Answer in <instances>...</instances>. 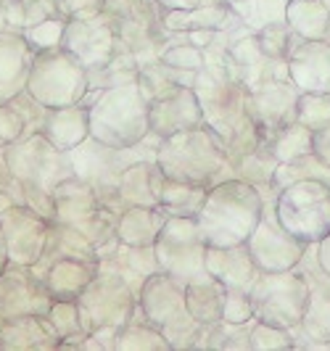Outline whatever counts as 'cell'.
Wrapping results in <instances>:
<instances>
[{
    "instance_id": "cell-1",
    "label": "cell",
    "mask_w": 330,
    "mask_h": 351,
    "mask_svg": "<svg viewBox=\"0 0 330 351\" xmlns=\"http://www.w3.org/2000/svg\"><path fill=\"white\" fill-rule=\"evenodd\" d=\"M193 90L204 111V124L211 127L220 135V141L225 143L233 164L251 154L254 148H259V124L251 114V93L246 90V85L201 69L196 74Z\"/></svg>"
},
{
    "instance_id": "cell-2",
    "label": "cell",
    "mask_w": 330,
    "mask_h": 351,
    "mask_svg": "<svg viewBox=\"0 0 330 351\" xmlns=\"http://www.w3.org/2000/svg\"><path fill=\"white\" fill-rule=\"evenodd\" d=\"M264 211V195L241 177H227L209 188L204 206L196 214L207 246H238L257 230Z\"/></svg>"
},
{
    "instance_id": "cell-3",
    "label": "cell",
    "mask_w": 330,
    "mask_h": 351,
    "mask_svg": "<svg viewBox=\"0 0 330 351\" xmlns=\"http://www.w3.org/2000/svg\"><path fill=\"white\" fill-rule=\"evenodd\" d=\"M156 164L161 175L169 180L207 185V188L227 177H235L225 143L207 124L164 138L156 148Z\"/></svg>"
},
{
    "instance_id": "cell-4",
    "label": "cell",
    "mask_w": 330,
    "mask_h": 351,
    "mask_svg": "<svg viewBox=\"0 0 330 351\" xmlns=\"http://www.w3.org/2000/svg\"><path fill=\"white\" fill-rule=\"evenodd\" d=\"M82 104L87 106L90 138L108 148H130L140 143L148 132V95L138 82L114 85V88H90Z\"/></svg>"
},
{
    "instance_id": "cell-5",
    "label": "cell",
    "mask_w": 330,
    "mask_h": 351,
    "mask_svg": "<svg viewBox=\"0 0 330 351\" xmlns=\"http://www.w3.org/2000/svg\"><path fill=\"white\" fill-rule=\"evenodd\" d=\"M140 317L167 335L172 349H193L201 328L188 312L185 304V282L174 280L172 275L156 269L148 275L138 291Z\"/></svg>"
},
{
    "instance_id": "cell-6",
    "label": "cell",
    "mask_w": 330,
    "mask_h": 351,
    "mask_svg": "<svg viewBox=\"0 0 330 351\" xmlns=\"http://www.w3.org/2000/svg\"><path fill=\"white\" fill-rule=\"evenodd\" d=\"M280 225L307 246H317L330 232V180L301 177L275 195Z\"/></svg>"
},
{
    "instance_id": "cell-7",
    "label": "cell",
    "mask_w": 330,
    "mask_h": 351,
    "mask_svg": "<svg viewBox=\"0 0 330 351\" xmlns=\"http://www.w3.org/2000/svg\"><path fill=\"white\" fill-rule=\"evenodd\" d=\"M27 93L45 108H67L82 104L90 93L87 69L64 48L37 53L27 80Z\"/></svg>"
},
{
    "instance_id": "cell-8",
    "label": "cell",
    "mask_w": 330,
    "mask_h": 351,
    "mask_svg": "<svg viewBox=\"0 0 330 351\" xmlns=\"http://www.w3.org/2000/svg\"><path fill=\"white\" fill-rule=\"evenodd\" d=\"M248 296L257 319L296 330L309 306V280L298 267L285 272H259Z\"/></svg>"
},
{
    "instance_id": "cell-9",
    "label": "cell",
    "mask_w": 330,
    "mask_h": 351,
    "mask_svg": "<svg viewBox=\"0 0 330 351\" xmlns=\"http://www.w3.org/2000/svg\"><path fill=\"white\" fill-rule=\"evenodd\" d=\"M8 167L21 191L37 195H51L58 182L74 177L71 156L67 151H58L43 132H32L21 143H11Z\"/></svg>"
},
{
    "instance_id": "cell-10",
    "label": "cell",
    "mask_w": 330,
    "mask_h": 351,
    "mask_svg": "<svg viewBox=\"0 0 330 351\" xmlns=\"http://www.w3.org/2000/svg\"><path fill=\"white\" fill-rule=\"evenodd\" d=\"M158 269L180 282H196L209 278L207 241L198 230L196 217H169L154 243Z\"/></svg>"
},
{
    "instance_id": "cell-11",
    "label": "cell",
    "mask_w": 330,
    "mask_h": 351,
    "mask_svg": "<svg viewBox=\"0 0 330 351\" xmlns=\"http://www.w3.org/2000/svg\"><path fill=\"white\" fill-rule=\"evenodd\" d=\"M85 330L98 328H122L138 315V293L122 275L98 269L85 291L77 299Z\"/></svg>"
},
{
    "instance_id": "cell-12",
    "label": "cell",
    "mask_w": 330,
    "mask_h": 351,
    "mask_svg": "<svg viewBox=\"0 0 330 351\" xmlns=\"http://www.w3.org/2000/svg\"><path fill=\"white\" fill-rule=\"evenodd\" d=\"M246 246L251 251V256H254V262L259 267V272L296 269L298 262L304 259V254L309 251L307 243H301L298 238H294L288 230L280 225L278 211H275V195L270 201L264 198V211H261L259 225L248 235Z\"/></svg>"
},
{
    "instance_id": "cell-13",
    "label": "cell",
    "mask_w": 330,
    "mask_h": 351,
    "mask_svg": "<svg viewBox=\"0 0 330 351\" xmlns=\"http://www.w3.org/2000/svg\"><path fill=\"white\" fill-rule=\"evenodd\" d=\"M8 246V259L21 267H35L51 241V219L30 206H11L0 214Z\"/></svg>"
},
{
    "instance_id": "cell-14",
    "label": "cell",
    "mask_w": 330,
    "mask_h": 351,
    "mask_svg": "<svg viewBox=\"0 0 330 351\" xmlns=\"http://www.w3.org/2000/svg\"><path fill=\"white\" fill-rule=\"evenodd\" d=\"M61 48L69 51L90 74V71L104 69L114 58V53L119 48V40H117V29H114L111 19L101 14V16L93 19L67 21Z\"/></svg>"
},
{
    "instance_id": "cell-15",
    "label": "cell",
    "mask_w": 330,
    "mask_h": 351,
    "mask_svg": "<svg viewBox=\"0 0 330 351\" xmlns=\"http://www.w3.org/2000/svg\"><path fill=\"white\" fill-rule=\"evenodd\" d=\"M53 296L48 293L45 282L37 278L30 267L14 264V269L0 272V319H16V317H43L48 315Z\"/></svg>"
},
{
    "instance_id": "cell-16",
    "label": "cell",
    "mask_w": 330,
    "mask_h": 351,
    "mask_svg": "<svg viewBox=\"0 0 330 351\" xmlns=\"http://www.w3.org/2000/svg\"><path fill=\"white\" fill-rule=\"evenodd\" d=\"M301 90L291 80H270L251 90V114L259 124V138L267 143L278 130L296 122V106Z\"/></svg>"
},
{
    "instance_id": "cell-17",
    "label": "cell",
    "mask_w": 330,
    "mask_h": 351,
    "mask_svg": "<svg viewBox=\"0 0 330 351\" xmlns=\"http://www.w3.org/2000/svg\"><path fill=\"white\" fill-rule=\"evenodd\" d=\"M148 124H151V132L158 135L161 141L177 135V132H185V130H196L204 124V111L198 104V95L193 85L185 88H177L167 95H158L148 106Z\"/></svg>"
},
{
    "instance_id": "cell-18",
    "label": "cell",
    "mask_w": 330,
    "mask_h": 351,
    "mask_svg": "<svg viewBox=\"0 0 330 351\" xmlns=\"http://www.w3.org/2000/svg\"><path fill=\"white\" fill-rule=\"evenodd\" d=\"M304 275L309 280V306L294 333L307 341H296L294 349H330V275L320 269V264L317 272L307 269Z\"/></svg>"
},
{
    "instance_id": "cell-19",
    "label": "cell",
    "mask_w": 330,
    "mask_h": 351,
    "mask_svg": "<svg viewBox=\"0 0 330 351\" xmlns=\"http://www.w3.org/2000/svg\"><path fill=\"white\" fill-rule=\"evenodd\" d=\"M288 77L301 93H330V40H298L288 53Z\"/></svg>"
},
{
    "instance_id": "cell-20",
    "label": "cell",
    "mask_w": 330,
    "mask_h": 351,
    "mask_svg": "<svg viewBox=\"0 0 330 351\" xmlns=\"http://www.w3.org/2000/svg\"><path fill=\"white\" fill-rule=\"evenodd\" d=\"M161 180L164 175H161L156 161H135L119 175L117 188L104 206H108L117 214H122L130 206H158L156 191Z\"/></svg>"
},
{
    "instance_id": "cell-21",
    "label": "cell",
    "mask_w": 330,
    "mask_h": 351,
    "mask_svg": "<svg viewBox=\"0 0 330 351\" xmlns=\"http://www.w3.org/2000/svg\"><path fill=\"white\" fill-rule=\"evenodd\" d=\"M35 56L21 32H0V104H11L27 90Z\"/></svg>"
},
{
    "instance_id": "cell-22",
    "label": "cell",
    "mask_w": 330,
    "mask_h": 351,
    "mask_svg": "<svg viewBox=\"0 0 330 351\" xmlns=\"http://www.w3.org/2000/svg\"><path fill=\"white\" fill-rule=\"evenodd\" d=\"M207 272L233 291H248L259 278V267L254 262L246 243L238 246H207Z\"/></svg>"
},
{
    "instance_id": "cell-23",
    "label": "cell",
    "mask_w": 330,
    "mask_h": 351,
    "mask_svg": "<svg viewBox=\"0 0 330 351\" xmlns=\"http://www.w3.org/2000/svg\"><path fill=\"white\" fill-rule=\"evenodd\" d=\"M95 275H98V262L74 259V256H56V262L48 264L45 272L37 278L45 282L53 301H77Z\"/></svg>"
},
{
    "instance_id": "cell-24",
    "label": "cell",
    "mask_w": 330,
    "mask_h": 351,
    "mask_svg": "<svg viewBox=\"0 0 330 351\" xmlns=\"http://www.w3.org/2000/svg\"><path fill=\"white\" fill-rule=\"evenodd\" d=\"M48 141L58 148L71 154L82 141L90 138V119H87V106H67V108H48V117L40 130Z\"/></svg>"
},
{
    "instance_id": "cell-25",
    "label": "cell",
    "mask_w": 330,
    "mask_h": 351,
    "mask_svg": "<svg viewBox=\"0 0 330 351\" xmlns=\"http://www.w3.org/2000/svg\"><path fill=\"white\" fill-rule=\"evenodd\" d=\"M167 222V211L158 206H130L117 219V241L124 246H154Z\"/></svg>"
},
{
    "instance_id": "cell-26",
    "label": "cell",
    "mask_w": 330,
    "mask_h": 351,
    "mask_svg": "<svg viewBox=\"0 0 330 351\" xmlns=\"http://www.w3.org/2000/svg\"><path fill=\"white\" fill-rule=\"evenodd\" d=\"M0 349H61V338L51 330L45 315L16 317L3 322Z\"/></svg>"
},
{
    "instance_id": "cell-27",
    "label": "cell",
    "mask_w": 330,
    "mask_h": 351,
    "mask_svg": "<svg viewBox=\"0 0 330 351\" xmlns=\"http://www.w3.org/2000/svg\"><path fill=\"white\" fill-rule=\"evenodd\" d=\"M235 19V11L227 3H207L185 11H164V29L167 32H196V29H225Z\"/></svg>"
},
{
    "instance_id": "cell-28",
    "label": "cell",
    "mask_w": 330,
    "mask_h": 351,
    "mask_svg": "<svg viewBox=\"0 0 330 351\" xmlns=\"http://www.w3.org/2000/svg\"><path fill=\"white\" fill-rule=\"evenodd\" d=\"M285 21L301 40H328L330 8L325 0H288Z\"/></svg>"
},
{
    "instance_id": "cell-29",
    "label": "cell",
    "mask_w": 330,
    "mask_h": 351,
    "mask_svg": "<svg viewBox=\"0 0 330 351\" xmlns=\"http://www.w3.org/2000/svg\"><path fill=\"white\" fill-rule=\"evenodd\" d=\"M225 285L214 280L211 275L204 280H196L185 285V304L188 312L198 325H211L222 319V301H225Z\"/></svg>"
},
{
    "instance_id": "cell-30",
    "label": "cell",
    "mask_w": 330,
    "mask_h": 351,
    "mask_svg": "<svg viewBox=\"0 0 330 351\" xmlns=\"http://www.w3.org/2000/svg\"><path fill=\"white\" fill-rule=\"evenodd\" d=\"M207 193V185H193V182H180V180L164 177L156 191L158 209H164L169 217H196L204 206Z\"/></svg>"
},
{
    "instance_id": "cell-31",
    "label": "cell",
    "mask_w": 330,
    "mask_h": 351,
    "mask_svg": "<svg viewBox=\"0 0 330 351\" xmlns=\"http://www.w3.org/2000/svg\"><path fill=\"white\" fill-rule=\"evenodd\" d=\"M196 74L198 71H185L177 69V66H169L164 64L161 58H154V61H145L138 71V85L140 90L148 95V101H154L158 95H167L177 88H185V85H193L196 82Z\"/></svg>"
},
{
    "instance_id": "cell-32",
    "label": "cell",
    "mask_w": 330,
    "mask_h": 351,
    "mask_svg": "<svg viewBox=\"0 0 330 351\" xmlns=\"http://www.w3.org/2000/svg\"><path fill=\"white\" fill-rule=\"evenodd\" d=\"M267 145L272 148V154H275L280 164L298 161V158H307L314 154V132L301 122H291L288 127L278 130L267 141Z\"/></svg>"
},
{
    "instance_id": "cell-33",
    "label": "cell",
    "mask_w": 330,
    "mask_h": 351,
    "mask_svg": "<svg viewBox=\"0 0 330 351\" xmlns=\"http://www.w3.org/2000/svg\"><path fill=\"white\" fill-rule=\"evenodd\" d=\"M45 319H48V325H51L53 333L61 338V349L80 346L82 338L87 335L77 301H53L51 309H48V315H45Z\"/></svg>"
},
{
    "instance_id": "cell-34",
    "label": "cell",
    "mask_w": 330,
    "mask_h": 351,
    "mask_svg": "<svg viewBox=\"0 0 330 351\" xmlns=\"http://www.w3.org/2000/svg\"><path fill=\"white\" fill-rule=\"evenodd\" d=\"M140 315V312H138ZM130 319L127 325H122L119 330H117V338H114V349H122V351H167L172 349L169 346V341H167V335L156 330L154 325H148L143 317L138 319Z\"/></svg>"
},
{
    "instance_id": "cell-35",
    "label": "cell",
    "mask_w": 330,
    "mask_h": 351,
    "mask_svg": "<svg viewBox=\"0 0 330 351\" xmlns=\"http://www.w3.org/2000/svg\"><path fill=\"white\" fill-rule=\"evenodd\" d=\"M278 164L280 161L275 158L272 148H270L267 143H259V148H254V151L246 154L244 158H238V161L233 164V169H235V177H241L246 182H251V185H257V188H270Z\"/></svg>"
},
{
    "instance_id": "cell-36",
    "label": "cell",
    "mask_w": 330,
    "mask_h": 351,
    "mask_svg": "<svg viewBox=\"0 0 330 351\" xmlns=\"http://www.w3.org/2000/svg\"><path fill=\"white\" fill-rule=\"evenodd\" d=\"M257 40H259L261 51L267 53L270 58H275V61H288V53L294 51V45L301 37L288 27L285 19H280V21H267L264 27H259V29H257Z\"/></svg>"
},
{
    "instance_id": "cell-37",
    "label": "cell",
    "mask_w": 330,
    "mask_h": 351,
    "mask_svg": "<svg viewBox=\"0 0 330 351\" xmlns=\"http://www.w3.org/2000/svg\"><path fill=\"white\" fill-rule=\"evenodd\" d=\"M296 346L294 330H285L278 325L254 319L248 330V349L254 351H288Z\"/></svg>"
},
{
    "instance_id": "cell-38",
    "label": "cell",
    "mask_w": 330,
    "mask_h": 351,
    "mask_svg": "<svg viewBox=\"0 0 330 351\" xmlns=\"http://www.w3.org/2000/svg\"><path fill=\"white\" fill-rule=\"evenodd\" d=\"M296 122L309 127L312 132L330 124V93H301L296 106Z\"/></svg>"
},
{
    "instance_id": "cell-39",
    "label": "cell",
    "mask_w": 330,
    "mask_h": 351,
    "mask_svg": "<svg viewBox=\"0 0 330 351\" xmlns=\"http://www.w3.org/2000/svg\"><path fill=\"white\" fill-rule=\"evenodd\" d=\"M182 35H185V32H182ZM158 58H161L164 64H169V66H177V69H185V71H201L204 64H207L204 48L188 43V37H182V43L167 40V48L161 51Z\"/></svg>"
},
{
    "instance_id": "cell-40",
    "label": "cell",
    "mask_w": 330,
    "mask_h": 351,
    "mask_svg": "<svg viewBox=\"0 0 330 351\" xmlns=\"http://www.w3.org/2000/svg\"><path fill=\"white\" fill-rule=\"evenodd\" d=\"M64 29H67V19L53 16V19L40 21V24L27 27L21 35H24V40L35 48V53H43V51H53V48H61Z\"/></svg>"
},
{
    "instance_id": "cell-41",
    "label": "cell",
    "mask_w": 330,
    "mask_h": 351,
    "mask_svg": "<svg viewBox=\"0 0 330 351\" xmlns=\"http://www.w3.org/2000/svg\"><path fill=\"white\" fill-rule=\"evenodd\" d=\"M222 319L230 322V325H248V322L257 319L248 291H233V288H227L225 301H222Z\"/></svg>"
},
{
    "instance_id": "cell-42",
    "label": "cell",
    "mask_w": 330,
    "mask_h": 351,
    "mask_svg": "<svg viewBox=\"0 0 330 351\" xmlns=\"http://www.w3.org/2000/svg\"><path fill=\"white\" fill-rule=\"evenodd\" d=\"M27 132V122L11 104H0V148L16 143Z\"/></svg>"
},
{
    "instance_id": "cell-43",
    "label": "cell",
    "mask_w": 330,
    "mask_h": 351,
    "mask_svg": "<svg viewBox=\"0 0 330 351\" xmlns=\"http://www.w3.org/2000/svg\"><path fill=\"white\" fill-rule=\"evenodd\" d=\"M104 8H106V0H58V14L67 19V21L101 16Z\"/></svg>"
},
{
    "instance_id": "cell-44",
    "label": "cell",
    "mask_w": 330,
    "mask_h": 351,
    "mask_svg": "<svg viewBox=\"0 0 330 351\" xmlns=\"http://www.w3.org/2000/svg\"><path fill=\"white\" fill-rule=\"evenodd\" d=\"M21 11H24V29L45 21V19L61 16L58 14V0H21Z\"/></svg>"
},
{
    "instance_id": "cell-45",
    "label": "cell",
    "mask_w": 330,
    "mask_h": 351,
    "mask_svg": "<svg viewBox=\"0 0 330 351\" xmlns=\"http://www.w3.org/2000/svg\"><path fill=\"white\" fill-rule=\"evenodd\" d=\"M0 32H24L21 0H0Z\"/></svg>"
},
{
    "instance_id": "cell-46",
    "label": "cell",
    "mask_w": 330,
    "mask_h": 351,
    "mask_svg": "<svg viewBox=\"0 0 330 351\" xmlns=\"http://www.w3.org/2000/svg\"><path fill=\"white\" fill-rule=\"evenodd\" d=\"M314 156L330 169V124L314 132Z\"/></svg>"
},
{
    "instance_id": "cell-47",
    "label": "cell",
    "mask_w": 330,
    "mask_h": 351,
    "mask_svg": "<svg viewBox=\"0 0 330 351\" xmlns=\"http://www.w3.org/2000/svg\"><path fill=\"white\" fill-rule=\"evenodd\" d=\"M161 11H185L196 5H207V3H225V0H156Z\"/></svg>"
},
{
    "instance_id": "cell-48",
    "label": "cell",
    "mask_w": 330,
    "mask_h": 351,
    "mask_svg": "<svg viewBox=\"0 0 330 351\" xmlns=\"http://www.w3.org/2000/svg\"><path fill=\"white\" fill-rule=\"evenodd\" d=\"M314 248H317V251H314V259L320 264V269H322L325 275H330V232Z\"/></svg>"
},
{
    "instance_id": "cell-49",
    "label": "cell",
    "mask_w": 330,
    "mask_h": 351,
    "mask_svg": "<svg viewBox=\"0 0 330 351\" xmlns=\"http://www.w3.org/2000/svg\"><path fill=\"white\" fill-rule=\"evenodd\" d=\"M225 3L235 11V14H241L244 21H246V16H248V11H251V3H254V0H225Z\"/></svg>"
},
{
    "instance_id": "cell-50",
    "label": "cell",
    "mask_w": 330,
    "mask_h": 351,
    "mask_svg": "<svg viewBox=\"0 0 330 351\" xmlns=\"http://www.w3.org/2000/svg\"><path fill=\"white\" fill-rule=\"evenodd\" d=\"M8 246H5V235H3V225H0V272L8 267Z\"/></svg>"
},
{
    "instance_id": "cell-51",
    "label": "cell",
    "mask_w": 330,
    "mask_h": 351,
    "mask_svg": "<svg viewBox=\"0 0 330 351\" xmlns=\"http://www.w3.org/2000/svg\"><path fill=\"white\" fill-rule=\"evenodd\" d=\"M325 5H328V8H330V0H325Z\"/></svg>"
},
{
    "instance_id": "cell-52",
    "label": "cell",
    "mask_w": 330,
    "mask_h": 351,
    "mask_svg": "<svg viewBox=\"0 0 330 351\" xmlns=\"http://www.w3.org/2000/svg\"><path fill=\"white\" fill-rule=\"evenodd\" d=\"M328 40H330V37H328Z\"/></svg>"
}]
</instances>
